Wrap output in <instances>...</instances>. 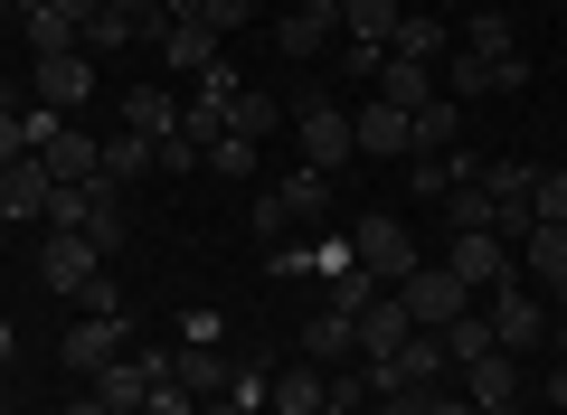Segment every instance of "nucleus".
<instances>
[{"label":"nucleus","instance_id":"f257e3e1","mask_svg":"<svg viewBox=\"0 0 567 415\" xmlns=\"http://www.w3.org/2000/svg\"><path fill=\"white\" fill-rule=\"evenodd\" d=\"M350 264H360L369 283H406V274L425 264V256H416V227H406L398 208H369V218L350 227Z\"/></svg>","mask_w":567,"mask_h":415},{"label":"nucleus","instance_id":"f03ea898","mask_svg":"<svg viewBox=\"0 0 567 415\" xmlns=\"http://www.w3.org/2000/svg\"><path fill=\"white\" fill-rule=\"evenodd\" d=\"M293 142H303V160H312V170H331V179L360 160V133H350V114H341L331 95H312L303 114H293Z\"/></svg>","mask_w":567,"mask_h":415},{"label":"nucleus","instance_id":"7ed1b4c3","mask_svg":"<svg viewBox=\"0 0 567 415\" xmlns=\"http://www.w3.org/2000/svg\"><path fill=\"white\" fill-rule=\"evenodd\" d=\"M388 293L406 302V321H416V331H445V321H464V312H473V283H454L445 264H416V274L388 283Z\"/></svg>","mask_w":567,"mask_h":415},{"label":"nucleus","instance_id":"20e7f679","mask_svg":"<svg viewBox=\"0 0 567 415\" xmlns=\"http://www.w3.org/2000/svg\"><path fill=\"white\" fill-rule=\"evenodd\" d=\"M39 274L58 283L66 302H85V293L104 283V246L85 237V227H48V256H39Z\"/></svg>","mask_w":567,"mask_h":415},{"label":"nucleus","instance_id":"39448f33","mask_svg":"<svg viewBox=\"0 0 567 415\" xmlns=\"http://www.w3.org/2000/svg\"><path fill=\"white\" fill-rule=\"evenodd\" d=\"M123 350H133V321H123V312H85L76 331L58 340V369H76V377H104Z\"/></svg>","mask_w":567,"mask_h":415},{"label":"nucleus","instance_id":"423d86ee","mask_svg":"<svg viewBox=\"0 0 567 415\" xmlns=\"http://www.w3.org/2000/svg\"><path fill=\"white\" fill-rule=\"evenodd\" d=\"M483 321H492V340H502L511 359L548 340V312H539V293H520V283H492V312H483Z\"/></svg>","mask_w":567,"mask_h":415},{"label":"nucleus","instance_id":"0eeeda50","mask_svg":"<svg viewBox=\"0 0 567 415\" xmlns=\"http://www.w3.org/2000/svg\"><path fill=\"white\" fill-rule=\"evenodd\" d=\"M350 133H360V160H398V152H416V114H406V104H388V95H369L360 114H350Z\"/></svg>","mask_w":567,"mask_h":415},{"label":"nucleus","instance_id":"6e6552de","mask_svg":"<svg viewBox=\"0 0 567 415\" xmlns=\"http://www.w3.org/2000/svg\"><path fill=\"white\" fill-rule=\"evenodd\" d=\"M511 264H520V256H511L502 227H473V237L445 246V274H454V283H511Z\"/></svg>","mask_w":567,"mask_h":415},{"label":"nucleus","instance_id":"1a4fd4ad","mask_svg":"<svg viewBox=\"0 0 567 415\" xmlns=\"http://www.w3.org/2000/svg\"><path fill=\"white\" fill-rule=\"evenodd\" d=\"M454 377H464L454 396H464L473 415H483V406H520V359H511V350H483V359H464Z\"/></svg>","mask_w":567,"mask_h":415},{"label":"nucleus","instance_id":"9d476101","mask_svg":"<svg viewBox=\"0 0 567 415\" xmlns=\"http://www.w3.org/2000/svg\"><path fill=\"white\" fill-rule=\"evenodd\" d=\"M48 198H58V170H48L39 152L0 170V218H48Z\"/></svg>","mask_w":567,"mask_h":415},{"label":"nucleus","instance_id":"9b49d317","mask_svg":"<svg viewBox=\"0 0 567 415\" xmlns=\"http://www.w3.org/2000/svg\"><path fill=\"white\" fill-rule=\"evenodd\" d=\"M350 331H360V359H398L406 340H416V321H406V302H398V293H369V312L350 321Z\"/></svg>","mask_w":567,"mask_h":415},{"label":"nucleus","instance_id":"f8f14e48","mask_svg":"<svg viewBox=\"0 0 567 415\" xmlns=\"http://www.w3.org/2000/svg\"><path fill=\"white\" fill-rule=\"evenodd\" d=\"M39 160H48L58 179H104V142H95V133H66L58 114H48V133H39Z\"/></svg>","mask_w":567,"mask_h":415},{"label":"nucleus","instance_id":"ddd939ff","mask_svg":"<svg viewBox=\"0 0 567 415\" xmlns=\"http://www.w3.org/2000/svg\"><path fill=\"white\" fill-rule=\"evenodd\" d=\"M171 377H181L189 396H227V377H237V359H218V340H189V350H171Z\"/></svg>","mask_w":567,"mask_h":415},{"label":"nucleus","instance_id":"4468645a","mask_svg":"<svg viewBox=\"0 0 567 415\" xmlns=\"http://www.w3.org/2000/svg\"><path fill=\"white\" fill-rule=\"evenodd\" d=\"M85 95H95V66H85V48H76V58H39V104H48V114H76Z\"/></svg>","mask_w":567,"mask_h":415},{"label":"nucleus","instance_id":"2eb2a0df","mask_svg":"<svg viewBox=\"0 0 567 415\" xmlns=\"http://www.w3.org/2000/svg\"><path fill=\"white\" fill-rule=\"evenodd\" d=\"M435 218H445V237H473V227H492L502 208H492V189H483V170L473 179H454L445 198H435Z\"/></svg>","mask_w":567,"mask_h":415},{"label":"nucleus","instance_id":"dca6fc26","mask_svg":"<svg viewBox=\"0 0 567 415\" xmlns=\"http://www.w3.org/2000/svg\"><path fill=\"white\" fill-rule=\"evenodd\" d=\"M123 133H181V95H171V85H133V95H123Z\"/></svg>","mask_w":567,"mask_h":415},{"label":"nucleus","instance_id":"f3484780","mask_svg":"<svg viewBox=\"0 0 567 415\" xmlns=\"http://www.w3.org/2000/svg\"><path fill=\"white\" fill-rule=\"evenodd\" d=\"M398 20H406L398 0H341V39L350 48H388V39H398Z\"/></svg>","mask_w":567,"mask_h":415},{"label":"nucleus","instance_id":"a211bd4d","mask_svg":"<svg viewBox=\"0 0 567 415\" xmlns=\"http://www.w3.org/2000/svg\"><path fill=\"white\" fill-rule=\"evenodd\" d=\"M152 39H162L171 76H208V66H218V29H152Z\"/></svg>","mask_w":567,"mask_h":415},{"label":"nucleus","instance_id":"6ab92c4d","mask_svg":"<svg viewBox=\"0 0 567 415\" xmlns=\"http://www.w3.org/2000/svg\"><path fill=\"white\" fill-rule=\"evenodd\" d=\"M322 396H331L322 369H275V377H265V406H275V415H312Z\"/></svg>","mask_w":567,"mask_h":415},{"label":"nucleus","instance_id":"aec40b11","mask_svg":"<svg viewBox=\"0 0 567 415\" xmlns=\"http://www.w3.org/2000/svg\"><path fill=\"white\" fill-rule=\"evenodd\" d=\"M331 39H341V20H322V10H284V20H275V48H284V58H322Z\"/></svg>","mask_w":567,"mask_h":415},{"label":"nucleus","instance_id":"412c9836","mask_svg":"<svg viewBox=\"0 0 567 415\" xmlns=\"http://www.w3.org/2000/svg\"><path fill=\"white\" fill-rule=\"evenodd\" d=\"M265 198H275L284 218H322V208H331V170L303 160V170H284V189H265Z\"/></svg>","mask_w":567,"mask_h":415},{"label":"nucleus","instance_id":"4be33fe9","mask_svg":"<svg viewBox=\"0 0 567 415\" xmlns=\"http://www.w3.org/2000/svg\"><path fill=\"white\" fill-rule=\"evenodd\" d=\"M85 237H95L104 256H123V237H133V208H123V179H95V218H85Z\"/></svg>","mask_w":567,"mask_h":415},{"label":"nucleus","instance_id":"5701e85b","mask_svg":"<svg viewBox=\"0 0 567 415\" xmlns=\"http://www.w3.org/2000/svg\"><path fill=\"white\" fill-rule=\"evenodd\" d=\"M520 274H539V283H567V227H529L520 237Z\"/></svg>","mask_w":567,"mask_h":415},{"label":"nucleus","instance_id":"b1692460","mask_svg":"<svg viewBox=\"0 0 567 415\" xmlns=\"http://www.w3.org/2000/svg\"><path fill=\"white\" fill-rule=\"evenodd\" d=\"M388 58L435 66V58H445V20H435V10H406V20H398V39H388Z\"/></svg>","mask_w":567,"mask_h":415},{"label":"nucleus","instance_id":"393cba45","mask_svg":"<svg viewBox=\"0 0 567 415\" xmlns=\"http://www.w3.org/2000/svg\"><path fill=\"white\" fill-rule=\"evenodd\" d=\"M379 95L416 114V104H435V66H416V58H388V66H379Z\"/></svg>","mask_w":567,"mask_h":415},{"label":"nucleus","instance_id":"a878e982","mask_svg":"<svg viewBox=\"0 0 567 415\" xmlns=\"http://www.w3.org/2000/svg\"><path fill=\"white\" fill-rule=\"evenodd\" d=\"M350 350H360V331H350V312H331V302H322V312L303 321V359H350Z\"/></svg>","mask_w":567,"mask_h":415},{"label":"nucleus","instance_id":"bb28decb","mask_svg":"<svg viewBox=\"0 0 567 415\" xmlns=\"http://www.w3.org/2000/svg\"><path fill=\"white\" fill-rule=\"evenodd\" d=\"M454 133H464V104H454V95L416 104V152H454Z\"/></svg>","mask_w":567,"mask_h":415},{"label":"nucleus","instance_id":"cd10ccee","mask_svg":"<svg viewBox=\"0 0 567 415\" xmlns=\"http://www.w3.org/2000/svg\"><path fill=\"white\" fill-rule=\"evenodd\" d=\"M227 133H246V142H265V133H284V104H275V95H256V85H246V95L227 104Z\"/></svg>","mask_w":567,"mask_h":415},{"label":"nucleus","instance_id":"c85d7f7f","mask_svg":"<svg viewBox=\"0 0 567 415\" xmlns=\"http://www.w3.org/2000/svg\"><path fill=\"white\" fill-rule=\"evenodd\" d=\"M256 152L265 142H246V133H208V170L218 179H256Z\"/></svg>","mask_w":567,"mask_h":415},{"label":"nucleus","instance_id":"c756f323","mask_svg":"<svg viewBox=\"0 0 567 415\" xmlns=\"http://www.w3.org/2000/svg\"><path fill=\"white\" fill-rule=\"evenodd\" d=\"M435 340H445V359H454V369H464V359H483V350H502V340H492V321H483V312L445 321V331H435Z\"/></svg>","mask_w":567,"mask_h":415},{"label":"nucleus","instance_id":"7c9ffc66","mask_svg":"<svg viewBox=\"0 0 567 415\" xmlns=\"http://www.w3.org/2000/svg\"><path fill=\"white\" fill-rule=\"evenodd\" d=\"M39 133H48V114H10V104H0V170L39 152Z\"/></svg>","mask_w":567,"mask_h":415},{"label":"nucleus","instance_id":"2f4dec72","mask_svg":"<svg viewBox=\"0 0 567 415\" xmlns=\"http://www.w3.org/2000/svg\"><path fill=\"white\" fill-rule=\"evenodd\" d=\"M152 170V133H114L104 142V179H142Z\"/></svg>","mask_w":567,"mask_h":415},{"label":"nucleus","instance_id":"473e14b6","mask_svg":"<svg viewBox=\"0 0 567 415\" xmlns=\"http://www.w3.org/2000/svg\"><path fill=\"white\" fill-rule=\"evenodd\" d=\"M152 170H208V142L199 133H162L152 142Z\"/></svg>","mask_w":567,"mask_h":415},{"label":"nucleus","instance_id":"72a5a7b5","mask_svg":"<svg viewBox=\"0 0 567 415\" xmlns=\"http://www.w3.org/2000/svg\"><path fill=\"white\" fill-rule=\"evenodd\" d=\"M464 48H473V58H520V48H511V20H502V10H483V20L464 29Z\"/></svg>","mask_w":567,"mask_h":415},{"label":"nucleus","instance_id":"f704fd0d","mask_svg":"<svg viewBox=\"0 0 567 415\" xmlns=\"http://www.w3.org/2000/svg\"><path fill=\"white\" fill-rule=\"evenodd\" d=\"M104 20H123L133 39H152V29H162V0H104Z\"/></svg>","mask_w":567,"mask_h":415},{"label":"nucleus","instance_id":"c9c22d12","mask_svg":"<svg viewBox=\"0 0 567 415\" xmlns=\"http://www.w3.org/2000/svg\"><path fill=\"white\" fill-rule=\"evenodd\" d=\"M529 208H539L548 227H567V170H539V189H529Z\"/></svg>","mask_w":567,"mask_h":415},{"label":"nucleus","instance_id":"e433bc0d","mask_svg":"<svg viewBox=\"0 0 567 415\" xmlns=\"http://www.w3.org/2000/svg\"><path fill=\"white\" fill-rule=\"evenodd\" d=\"M398 396H406V415H473L454 387H398Z\"/></svg>","mask_w":567,"mask_h":415},{"label":"nucleus","instance_id":"4c0bfd02","mask_svg":"<svg viewBox=\"0 0 567 415\" xmlns=\"http://www.w3.org/2000/svg\"><path fill=\"white\" fill-rule=\"evenodd\" d=\"M142 415H199V396H189V387H181V377H162V387L142 396Z\"/></svg>","mask_w":567,"mask_h":415},{"label":"nucleus","instance_id":"58836bf2","mask_svg":"<svg viewBox=\"0 0 567 415\" xmlns=\"http://www.w3.org/2000/svg\"><path fill=\"white\" fill-rule=\"evenodd\" d=\"M199 20L227 39V29H246V20H256V0H199Z\"/></svg>","mask_w":567,"mask_h":415},{"label":"nucleus","instance_id":"ea45409f","mask_svg":"<svg viewBox=\"0 0 567 415\" xmlns=\"http://www.w3.org/2000/svg\"><path fill=\"white\" fill-rule=\"evenodd\" d=\"M265 274H275V283H293V274H312V246H275V256H265Z\"/></svg>","mask_w":567,"mask_h":415},{"label":"nucleus","instance_id":"a19ab883","mask_svg":"<svg viewBox=\"0 0 567 415\" xmlns=\"http://www.w3.org/2000/svg\"><path fill=\"white\" fill-rule=\"evenodd\" d=\"M416 198H445V152H416Z\"/></svg>","mask_w":567,"mask_h":415},{"label":"nucleus","instance_id":"79ce46f5","mask_svg":"<svg viewBox=\"0 0 567 415\" xmlns=\"http://www.w3.org/2000/svg\"><path fill=\"white\" fill-rule=\"evenodd\" d=\"M58 10H66L76 29H95V20H104V0H58Z\"/></svg>","mask_w":567,"mask_h":415},{"label":"nucleus","instance_id":"37998d69","mask_svg":"<svg viewBox=\"0 0 567 415\" xmlns=\"http://www.w3.org/2000/svg\"><path fill=\"white\" fill-rule=\"evenodd\" d=\"M548 406L567 415V359H558V369H548Z\"/></svg>","mask_w":567,"mask_h":415},{"label":"nucleus","instance_id":"c03bdc74","mask_svg":"<svg viewBox=\"0 0 567 415\" xmlns=\"http://www.w3.org/2000/svg\"><path fill=\"white\" fill-rule=\"evenodd\" d=\"M58 415H114V406H104V396H66Z\"/></svg>","mask_w":567,"mask_h":415},{"label":"nucleus","instance_id":"a18cd8bd","mask_svg":"<svg viewBox=\"0 0 567 415\" xmlns=\"http://www.w3.org/2000/svg\"><path fill=\"white\" fill-rule=\"evenodd\" d=\"M199 415H256V406H237V396H208V406Z\"/></svg>","mask_w":567,"mask_h":415},{"label":"nucleus","instance_id":"49530a36","mask_svg":"<svg viewBox=\"0 0 567 415\" xmlns=\"http://www.w3.org/2000/svg\"><path fill=\"white\" fill-rule=\"evenodd\" d=\"M360 415H406V396H369V406Z\"/></svg>","mask_w":567,"mask_h":415},{"label":"nucleus","instance_id":"de8ad7c7","mask_svg":"<svg viewBox=\"0 0 567 415\" xmlns=\"http://www.w3.org/2000/svg\"><path fill=\"white\" fill-rule=\"evenodd\" d=\"M293 10H322V20H341V0H293Z\"/></svg>","mask_w":567,"mask_h":415},{"label":"nucleus","instance_id":"09e8293b","mask_svg":"<svg viewBox=\"0 0 567 415\" xmlns=\"http://www.w3.org/2000/svg\"><path fill=\"white\" fill-rule=\"evenodd\" d=\"M312 415H360V406H341V396H322V406H312Z\"/></svg>","mask_w":567,"mask_h":415},{"label":"nucleus","instance_id":"8fccbe9b","mask_svg":"<svg viewBox=\"0 0 567 415\" xmlns=\"http://www.w3.org/2000/svg\"><path fill=\"white\" fill-rule=\"evenodd\" d=\"M0 369H10V312H0Z\"/></svg>","mask_w":567,"mask_h":415},{"label":"nucleus","instance_id":"3c124183","mask_svg":"<svg viewBox=\"0 0 567 415\" xmlns=\"http://www.w3.org/2000/svg\"><path fill=\"white\" fill-rule=\"evenodd\" d=\"M483 415H520V406H483Z\"/></svg>","mask_w":567,"mask_h":415},{"label":"nucleus","instance_id":"603ef678","mask_svg":"<svg viewBox=\"0 0 567 415\" xmlns=\"http://www.w3.org/2000/svg\"><path fill=\"white\" fill-rule=\"evenodd\" d=\"M0 20H20V10H10V0H0Z\"/></svg>","mask_w":567,"mask_h":415},{"label":"nucleus","instance_id":"864d4df0","mask_svg":"<svg viewBox=\"0 0 567 415\" xmlns=\"http://www.w3.org/2000/svg\"><path fill=\"white\" fill-rule=\"evenodd\" d=\"M558 359H567V331H558Z\"/></svg>","mask_w":567,"mask_h":415},{"label":"nucleus","instance_id":"5fc2aeb1","mask_svg":"<svg viewBox=\"0 0 567 415\" xmlns=\"http://www.w3.org/2000/svg\"><path fill=\"white\" fill-rule=\"evenodd\" d=\"M0 415H10V396H0Z\"/></svg>","mask_w":567,"mask_h":415},{"label":"nucleus","instance_id":"6e6d98bb","mask_svg":"<svg viewBox=\"0 0 567 415\" xmlns=\"http://www.w3.org/2000/svg\"><path fill=\"white\" fill-rule=\"evenodd\" d=\"M0 104H10V85H0Z\"/></svg>","mask_w":567,"mask_h":415},{"label":"nucleus","instance_id":"4d7b16f0","mask_svg":"<svg viewBox=\"0 0 567 415\" xmlns=\"http://www.w3.org/2000/svg\"><path fill=\"white\" fill-rule=\"evenodd\" d=\"M558 170H567V160H558Z\"/></svg>","mask_w":567,"mask_h":415},{"label":"nucleus","instance_id":"13d9d810","mask_svg":"<svg viewBox=\"0 0 567 415\" xmlns=\"http://www.w3.org/2000/svg\"><path fill=\"white\" fill-rule=\"evenodd\" d=\"M265 415H275V406H265Z\"/></svg>","mask_w":567,"mask_h":415}]
</instances>
